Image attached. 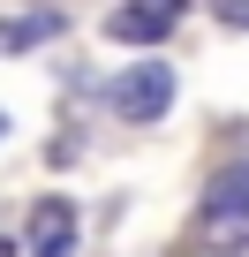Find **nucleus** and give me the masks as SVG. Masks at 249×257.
<instances>
[{
  "instance_id": "nucleus-5",
  "label": "nucleus",
  "mask_w": 249,
  "mask_h": 257,
  "mask_svg": "<svg viewBox=\"0 0 249 257\" xmlns=\"http://www.w3.org/2000/svg\"><path fill=\"white\" fill-rule=\"evenodd\" d=\"M53 31H61V16H53V8L16 16V23H0V53H23V46H38V38H53Z\"/></svg>"
},
{
  "instance_id": "nucleus-1",
  "label": "nucleus",
  "mask_w": 249,
  "mask_h": 257,
  "mask_svg": "<svg viewBox=\"0 0 249 257\" xmlns=\"http://www.w3.org/2000/svg\"><path fill=\"white\" fill-rule=\"evenodd\" d=\"M106 98H113L121 121H136V128H144V121H159V113L174 106V68H166V61H136V68H121V76H113Z\"/></svg>"
},
{
  "instance_id": "nucleus-2",
  "label": "nucleus",
  "mask_w": 249,
  "mask_h": 257,
  "mask_svg": "<svg viewBox=\"0 0 249 257\" xmlns=\"http://www.w3.org/2000/svg\"><path fill=\"white\" fill-rule=\"evenodd\" d=\"M204 234L249 242V167H226V174L204 189Z\"/></svg>"
},
{
  "instance_id": "nucleus-3",
  "label": "nucleus",
  "mask_w": 249,
  "mask_h": 257,
  "mask_svg": "<svg viewBox=\"0 0 249 257\" xmlns=\"http://www.w3.org/2000/svg\"><path fill=\"white\" fill-rule=\"evenodd\" d=\"M181 8H189V0H121V8L106 16V38H121V46H159L181 23Z\"/></svg>"
},
{
  "instance_id": "nucleus-7",
  "label": "nucleus",
  "mask_w": 249,
  "mask_h": 257,
  "mask_svg": "<svg viewBox=\"0 0 249 257\" xmlns=\"http://www.w3.org/2000/svg\"><path fill=\"white\" fill-rule=\"evenodd\" d=\"M0 137H8V113H0Z\"/></svg>"
},
{
  "instance_id": "nucleus-6",
  "label": "nucleus",
  "mask_w": 249,
  "mask_h": 257,
  "mask_svg": "<svg viewBox=\"0 0 249 257\" xmlns=\"http://www.w3.org/2000/svg\"><path fill=\"white\" fill-rule=\"evenodd\" d=\"M219 8V23H234V31H249V0H211Z\"/></svg>"
},
{
  "instance_id": "nucleus-4",
  "label": "nucleus",
  "mask_w": 249,
  "mask_h": 257,
  "mask_svg": "<svg viewBox=\"0 0 249 257\" xmlns=\"http://www.w3.org/2000/svg\"><path fill=\"white\" fill-rule=\"evenodd\" d=\"M68 249H76V204L38 197L31 204V257H68Z\"/></svg>"
}]
</instances>
